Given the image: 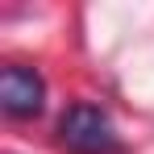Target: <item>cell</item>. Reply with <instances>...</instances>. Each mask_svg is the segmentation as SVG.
<instances>
[{"label": "cell", "mask_w": 154, "mask_h": 154, "mask_svg": "<svg viewBox=\"0 0 154 154\" xmlns=\"http://www.w3.org/2000/svg\"><path fill=\"white\" fill-rule=\"evenodd\" d=\"M58 146L71 154H112L117 150V125L96 104H71L58 121Z\"/></svg>", "instance_id": "1"}, {"label": "cell", "mask_w": 154, "mask_h": 154, "mask_svg": "<svg viewBox=\"0 0 154 154\" xmlns=\"http://www.w3.org/2000/svg\"><path fill=\"white\" fill-rule=\"evenodd\" d=\"M0 108L17 121H29L46 108V83L33 67H4L0 71Z\"/></svg>", "instance_id": "2"}]
</instances>
